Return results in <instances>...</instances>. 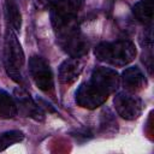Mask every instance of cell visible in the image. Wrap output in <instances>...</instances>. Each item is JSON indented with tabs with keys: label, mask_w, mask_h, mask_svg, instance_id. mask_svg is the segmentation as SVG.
I'll return each mask as SVG.
<instances>
[{
	"label": "cell",
	"mask_w": 154,
	"mask_h": 154,
	"mask_svg": "<svg viewBox=\"0 0 154 154\" xmlns=\"http://www.w3.org/2000/svg\"><path fill=\"white\" fill-rule=\"evenodd\" d=\"M120 83V77L116 70L108 67H95L90 78L82 83L76 90V103L79 107L94 109L102 106L108 96L113 94Z\"/></svg>",
	"instance_id": "6da1fadb"
},
{
	"label": "cell",
	"mask_w": 154,
	"mask_h": 154,
	"mask_svg": "<svg viewBox=\"0 0 154 154\" xmlns=\"http://www.w3.org/2000/svg\"><path fill=\"white\" fill-rule=\"evenodd\" d=\"M4 66L6 73L11 79L20 85H25L24 78V64L25 57L19 40L17 38L16 31L8 29L6 31L4 42Z\"/></svg>",
	"instance_id": "7a4b0ae2"
},
{
	"label": "cell",
	"mask_w": 154,
	"mask_h": 154,
	"mask_svg": "<svg viewBox=\"0 0 154 154\" xmlns=\"http://www.w3.org/2000/svg\"><path fill=\"white\" fill-rule=\"evenodd\" d=\"M95 57L106 64L113 66H125L131 63L137 49L134 42L130 40H118L113 42H101L94 48Z\"/></svg>",
	"instance_id": "3957f363"
},
{
	"label": "cell",
	"mask_w": 154,
	"mask_h": 154,
	"mask_svg": "<svg viewBox=\"0 0 154 154\" xmlns=\"http://www.w3.org/2000/svg\"><path fill=\"white\" fill-rule=\"evenodd\" d=\"M84 0H54L49 7L51 23L55 35L77 28V16Z\"/></svg>",
	"instance_id": "277c9868"
},
{
	"label": "cell",
	"mask_w": 154,
	"mask_h": 154,
	"mask_svg": "<svg viewBox=\"0 0 154 154\" xmlns=\"http://www.w3.org/2000/svg\"><path fill=\"white\" fill-rule=\"evenodd\" d=\"M28 66L31 79L38 89H41L45 93H49L54 89L53 71L51 69L49 63L45 58L40 55H32L29 59Z\"/></svg>",
	"instance_id": "5b68a950"
},
{
	"label": "cell",
	"mask_w": 154,
	"mask_h": 154,
	"mask_svg": "<svg viewBox=\"0 0 154 154\" xmlns=\"http://www.w3.org/2000/svg\"><path fill=\"white\" fill-rule=\"evenodd\" d=\"M58 45L70 57H84L88 53V40L79 31V28H73L61 34L55 35Z\"/></svg>",
	"instance_id": "8992f818"
},
{
	"label": "cell",
	"mask_w": 154,
	"mask_h": 154,
	"mask_svg": "<svg viewBox=\"0 0 154 154\" xmlns=\"http://www.w3.org/2000/svg\"><path fill=\"white\" fill-rule=\"evenodd\" d=\"M113 103L117 113L126 120H135L143 112V101L134 93H118L114 96Z\"/></svg>",
	"instance_id": "52a82bcc"
},
{
	"label": "cell",
	"mask_w": 154,
	"mask_h": 154,
	"mask_svg": "<svg viewBox=\"0 0 154 154\" xmlns=\"http://www.w3.org/2000/svg\"><path fill=\"white\" fill-rule=\"evenodd\" d=\"M14 101L17 105L18 113L22 114V117H29L36 122H43L45 120V112L40 107L38 103H36L30 94L22 87L14 88Z\"/></svg>",
	"instance_id": "ba28073f"
},
{
	"label": "cell",
	"mask_w": 154,
	"mask_h": 154,
	"mask_svg": "<svg viewBox=\"0 0 154 154\" xmlns=\"http://www.w3.org/2000/svg\"><path fill=\"white\" fill-rule=\"evenodd\" d=\"M84 65H85L84 57H70L65 59L58 69L59 81L64 84L73 83L82 73Z\"/></svg>",
	"instance_id": "9c48e42d"
},
{
	"label": "cell",
	"mask_w": 154,
	"mask_h": 154,
	"mask_svg": "<svg viewBox=\"0 0 154 154\" xmlns=\"http://www.w3.org/2000/svg\"><path fill=\"white\" fill-rule=\"evenodd\" d=\"M122 83L125 91L136 94L147 85V79L144 73L138 66H130L125 69L122 73Z\"/></svg>",
	"instance_id": "30bf717a"
},
{
	"label": "cell",
	"mask_w": 154,
	"mask_h": 154,
	"mask_svg": "<svg viewBox=\"0 0 154 154\" xmlns=\"http://www.w3.org/2000/svg\"><path fill=\"white\" fill-rule=\"evenodd\" d=\"M18 114L14 97L11 96L6 90L0 88V118L11 119Z\"/></svg>",
	"instance_id": "8fae6325"
},
{
	"label": "cell",
	"mask_w": 154,
	"mask_h": 154,
	"mask_svg": "<svg viewBox=\"0 0 154 154\" xmlns=\"http://www.w3.org/2000/svg\"><path fill=\"white\" fill-rule=\"evenodd\" d=\"M5 12L11 29L18 32L22 26V14L17 0H5Z\"/></svg>",
	"instance_id": "7c38bea8"
},
{
	"label": "cell",
	"mask_w": 154,
	"mask_h": 154,
	"mask_svg": "<svg viewBox=\"0 0 154 154\" xmlns=\"http://www.w3.org/2000/svg\"><path fill=\"white\" fill-rule=\"evenodd\" d=\"M132 13L138 22L144 25L152 24L153 17V1L152 0H140L132 7Z\"/></svg>",
	"instance_id": "4fadbf2b"
},
{
	"label": "cell",
	"mask_w": 154,
	"mask_h": 154,
	"mask_svg": "<svg viewBox=\"0 0 154 154\" xmlns=\"http://www.w3.org/2000/svg\"><path fill=\"white\" fill-rule=\"evenodd\" d=\"M100 131L102 134H116L118 131V123L113 116V113L105 108L101 112V119H100Z\"/></svg>",
	"instance_id": "5bb4252c"
},
{
	"label": "cell",
	"mask_w": 154,
	"mask_h": 154,
	"mask_svg": "<svg viewBox=\"0 0 154 154\" xmlns=\"http://www.w3.org/2000/svg\"><path fill=\"white\" fill-rule=\"evenodd\" d=\"M24 140V134L19 130H10L5 131L0 135V152H4L10 146L22 142Z\"/></svg>",
	"instance_id": "9a60e30c"
},
{
	"label": "cell",
	"mask_w": 154,
	"mask_h": 154,
	"mask_svg": "<svg viewBox=\"0 0 154 154\" xmlns=\"http://www.w3.org/2000/svg\"><path fill=\"white\" fill-rule=\"evenodd\" d=\"M54 0H36V7L40 10H47L52 6Z\"/></svg>",
	"instance_id": "2e32d148"
}]
</instances>
